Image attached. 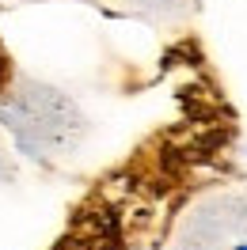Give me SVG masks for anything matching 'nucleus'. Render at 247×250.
<instances>
[{
	"label": "nucleus",
	"instance_id": "1",
	"mask_svg": "<svg viewBox=\"0 0 247 250\" xmlns=\"http://www.w3.org/2000/svg\"><path fill=\"white\" fill-rule=\"evenodd\" d=\"M8 76H12V64H8V53L0 49V87L8 83Z\"/></svg>",
	"mask_w": 247,
	"mask_h": 250
},
{
	"label": "nucleus",
	"instance_id": "2",
	"mask_svg": "<svg viewBox=\"0 0 247 250\" xmlns=\"http://www.w3.org/2000/svg\"><path fill=\"white\" fill-rule=\"evenodd\" d=\"M236 250H247V243H240V247H236Z\"/></svg>",
	"mask_w": 247,
	"mask_h": 250
}]
</instances>
